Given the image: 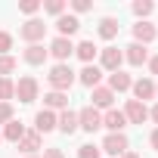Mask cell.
<instances>
[{
	"mask_svg": "<svg viewBox=\"0 0 158 158\" xmlns=\"http://www.w3.org/2000/svg\"><path fill=\"white\" fill-rule=\"evenodd\" d=\"M56 127H59L62 133H68V136H71V133L77 130V112H68V109H65V112L56 118Z\"/></svg>",
	"mask_w": 158,
	"mask_h": 158,
	"instance_id": "17",
	"label": "cell"
},
{
	"mask_svg": "<svg viewBox=\"0 0 158 158\" xmlns=\"http://www.w3.org/2000/svg\"><path fill=\"white\" fill-rule=\"evenodd\" d=\"M44 10H47L50 16H62V10H65V3H62V0H47V3H44Z\"/></svg>",
	"mask_w": 158,
	"mask_h": 158,
	"instance_id": "27",
	"label": "cell"
},
{
	"mask_svg": "<svg viewBox=\"0 0 158 158\" xmlns=\"http://www.w3.org/2000/svg\"><path fill=\"white\" fill-rule=\"evenodd\" d=\"M133 96H136V102H143V99H152L155 96V84L149 81V77H139V81H133Z\"/></svg>",
	"mask_w": 158,
	"mask_h": 158,
	"instance_id": "14",
	"label": "cell"
},
{
	"mask_svg": "<svg viewBox=\"0 0 158 158\" xmlns=\"http://www.w3.org/2000/svg\"><path fill=\"white\" fill-rule=\"evenodd\" d=\"M149 143H152V149H155V152H158V127H155V130H152V136H149Z\"/></svg>",
	"mask_w": 158,
	"mask_h": 158,
	"instance_id": "35",
	"label": "cell"
},
{
	"mask_svg": "<svg viewBox=\"0 0 158 158\" xmlns=\"http://www.w3.org/2000/svg\"><path fill=\"white\" fill-rule=\"evenodd\" d=\"M10 47H13V34L10 31H0V56H6Z\"/></svg>",
	"mask_w": 158,
	"mask_h": 158,
	"instance_id": "30",
	"label": "cell"
},
{
	"mask_svg": "<svg viewBox=\"0 0 158 158\" xmlns=\"http://www.w3.org/2000/svg\"><path fill=\"white\" fill-rule=\"evenodd\" d=\"M127 53H124V59L130 62V65H143V62H149V50L143 47V44H130V47H124Z\"/></svg>",
	"mask_w": 158,
	"mask_h": 158,
	"instance_id": "15",
	"label": "cell"
},
{
	"mask_svg": "<svg viewBox=\"0 0 158 158\" xmlns=\"http://www.w3.org/2000/svg\"><path fill=\"white\" fill-rule=\"evenodd\" d=\"M56 28H59V37H71L77 28H81V22H77V16H59Z\"/></svg>",
	"mask_w": 158,
	"mask_h": 158,
	"instance_id": "16",
	"label": "cell"
},
{
	"mask_svg": "<svg viewBox=\"0 0 158 158\" xmlns=\"http://www.w3.org/2000/svg\"><path fill=\"white\" fill-rule=\"evenodd\" d=\"M99 37H102V40H112V37H118V19L106 16V19L99 22Z\"/></svg>",
	"mask_w": 158,
	"mask_h": 158,
	"instance_id": "21",
	"label": "cell"
},
{
	"mask_svg": "<svg viewBox=\"0 0 158 158\" xmlns=\"http://www.w3.org/2000/svg\"><path fill=\"white\" fill-rule=\"evenodd\" d=\"M102 127H109L112 133H121V130L127 127V118H124V112H118V109H109V112L102 115Z\"/></svg>",
	"mask_w": 158,
	"mask_h": 158,
	"instance_id": "7",
	"label": "cell"
},
{
	"mask_svg": "<svg viewBox=\"0 0 158 158\" xmlns=\"http://www.w3.org/2000/svg\"><path fill=\"white\" fill-rule=\"evenodd\" d=\"M77 158H99V149L87 143V146H81V149H77Z\"/></svg>",
	"mask_w": 158,
	"mask_h": 158,
	"instance_id": "29",
	"label": "cell"
},
{
	"mask_svg": "<svg viewBox=\"0 0 158 158\" xmlns=\"http://www.w3.org/2000/svg\"><path fill=\"white\" fill-rule=\"evenodd\" d=\"M44 158H65V155H62V149H47Z\"/></svg>",
	"mask_w": 158,
	"mask_h": 158,
	"instance_id": "34",
	"label": "cell"
},
{
	"mask_svg": "<svg viewBox=\"0 0 158 158\" xmlns=\"http://www.w3.org/2000/svg\"><path fill=\"white\" fill-rule=\"evenodd\" d=\"M121 62H124V53H121L118 47H106V50H102V68L121 71Z\"/></svg>",
	"mask_w": 158,
	"mask_h": 158,
	"instance_id": "9",
	"label": "cell"
},
{
	"mask_svg": "<svg viewBox=\"0 0 158 158\" xmlns=\"http://www.w3.org/2000/svg\"><path fill=\"white\" fill-rule=\"evenodd\" d=\"M0 139H3V133H0Z\"/></svg>",
	"mask_w": 158,
	"mask_h": 158,
	"instance_id": "40",
	"label": "cell"
},
{
	"mask_svg": "<svg viewBox=\"0 0 158 158\" xmlns=\"http://www.w3.org/2000/svg\"><path fill=\"white\" fill-rule=\"evenodd\" d=\"M102 152H109V155H124V152H127V136H124V133H109V136L102 139Z\"/></svg>",
	"mask_w": 158,
	"mask_h": 158,
	"instance_id": "6",
	"label": "cell"
},
{
	"mask_svg": "<svg viewBox=\"0 0 158 158\" xmlns=\"http://www.w3.org/2000/svg\"><path fill=\"white\" fill-rule=\"evenodd\" d=\"M71 10H74V13H87V10H93V3H90V0H74Z\"/></svg>",
	"mask_w": 158,
	"mask_h": 158,
	"instance_id": "33",
	"label": "cell"
},
{
	"mask_svg": "<svg viewBox=\"0 0 158 158\" xmlns=\"http://www.w3.org/2000/svg\"><path fill=\"white\" fill-rule=\"evenodd\" d=\"M124 118H127L130 124H143V121L149 118V109H146V102H136V99H127V109H124Z\"/></svg>",
	"mask_w": 158,
	"mask_h": 158,
	"instance_id": "5",
	"label": "cell"
},
{
	"mask_svg": "<svg viewBox=\"0 0 158 158\" xmlns=\"http://www.w3.org/2000/svg\"><path fill=\"white\" fill-rule=\"evenodd\" d=\"M155 93H158V84H155Z\"/></svg>",
	"mask_w": 158,
	"mask_h": 158,
	"instance_id": "39",
	"label": "cell"
},
{
	"mask_svg": "<svg viewBox=\"0 0 158 158\" xmlns=\"http://www.w3.org/2000/svg\"><path fill=\"white\" fill-rule=\"evenodd\" d=\"M149 118H152V121H155V124H158V106H155V109H152V112H149Z\"/></svg>",
	"mask_w": 158,
	"mask_h": 158,
	"instance_id": "37",
	"label": "cell"
},
{
	"mask_svg": "<svg viewBox=\"0 0 158 158\" xmlns=\"http://www.w3.org/2000/svg\"><path fill=\"white\" fill-rule=\"evenodd\" d=\"M152 10H155V6L149 3V0H136V3H133V13H136V16H149Z\"/></svg>",
	"mask_w": 158,
	"mask_h": 158,
	"instance_id": "28",
	"label": "cell"
},
{
	"mask_svg": "<svg viewBox=\"0 0 158 158\" xmlns=\"http://www.w3.org/2000/svg\"><path fill=\"white\" fill-rule=\"evenodd\" d=\"M19 10L31 16V13H37V10H40V0H22V3H19Z\"/></svg>",
	"mask_w": 158,
	"mask_h": 158,
	"instance_id": "32",
	"label": "cell"
},
{
	"mask_svg": "<svg viewBox=\"0 0 158 158\" xmlns=\"http://www.w3.org/2000/svg\"><path fill=\"white\" fill-rule=\"evenodd\" d=\"M74 53L81 56L87 65H93V56H96L99 50H96V44H93V40H84V44H77V47H74Z\"/></svg>",
	"mask_w": 158,
	"mask_h": 158,
	"instance_id": "23",
	"label": "cell"
},
{
	"mask_svg": "<svg viewBox=\"0 0 158 158\" xmlns=\"http://www.w3.org/2000/svg\"><path fill=\"white\" fill-rule=\"evenodd\" d=\"M99 77H102V68H96V65H84L77 71V81L84 87H99Z\"/></svg>",
	"mask_w": 158,
	"mask_h": 158,
	"instance_id": "10",
	"label": "cell"
},
{
	"mask_svg": "<svg viewBox=\"0 0 158 158\" xmlns=\"http://www.w3.org/2000/svg\"><path fill=\"white\" fill-rule=\"evenodd\" d=\"M19 149H22V152H28V155H34V152L40 149V133H37V130L25 133V136L19 139Z\"/></svg>",
	"mask_w": 158,
	"mask_h": 158,
	"instance_id": "20",
	"label": "cell"
},
{
	"mask_svg": "<svg viewBox=\"0 0 158 158\" xmlns=\"http://www.w3.org/2000/svg\"><path fill=\"white\" fill-rule=\"evenodd\" d=\"M44 102H47L50 109H65V106H68V96H65V93H56V90H53V93H47V96H44Z\"/></svg>",
	"mask_w": 158,
	"mask_h": 158,
	"instance_id": "25",
	"label": "cell"
},
{
	"mask_svg": "<svg viewBox=\"0 0 158 158\" xmlns=\"http://www.w3.org/2000/svg\"><path fill=\"white\" fill-rule=\"evenodd\" d=\"M13 96H16V84L10 77H0V102H10Z\"/></svg>",
	"mask_w": 158,
	"mask_h": 158,
	"instance_id": "24",
	"label": "cell"
},
{
	"mask_svg": "<svg viewBox=\"0 0 158 158\" xmlns=\"http://www.w3.org/2000/svg\"><path fill=\"white\" fill-rule=\"evenodd\" d=\"M10 71H16V59L13 56H0V77H6Z\"/></svg>",
	"mask_w": 158,
	"mask_h": 158,
	"instance_id": "26",
	"label": "cell"
},
{
	"mask_svg": "<svg viewBox=\"0 0 158 158\" xmlns=\"http://www.w3.org/2000/svg\"><path fill=\"white\" fill-rule=\"evenodd\" d=\"M50 53H53V56H56L59 62H65V59H68V56L74 53V44H71L68 37H56V40L50 44Z\"/></svg>",
	"mask_w": 158,
	"mask_h": 158,
	"instance_id": "11",
	"label": "cell"
},
{
	"mask_svg": "<svg viewBox=\"0 0 158 158\" xmlns=\"http://www.w3.org/2000/svg\"><path fill=\"white\" fill-rule=\"evenodd\" d=\"M31 158H34V155H31Z\"/></svg>",
	"mask_w": 158,
	"mask_h": 158,
	"instance_id": "41",
	"label": "cell"
},
{
	"mask_svg": "<svg viewBox=\"0 0 158 158\" xmlns=\"http://www.w3.org/2000/svg\"><path fill=\"white\" fill-rule=\"evenodd\" d=\"M121 158H139V155H136V152H130V149H127V152H124V155H121Z\"/></svg>",
	"mask_w": 158,
	"mask_h": 158,
	"instance_id": "38",
	"label": "cell"
},
{
	"mask_svg": "<svg viewBox=\"0 0 158 158\" xmlns=\"http://www.w3.org/2000/svg\"><path fill=\"white\" fill-rule=\"evenodd\" d=\"M149 68H152V74H158V56H152V59H149Z\"/></svg>",
	"mask_w": 158,
	"mask_h": 158,
	"instance_id": "36",
	"label": "cell"
},
{
	"mask_svg": "<svg viewBox=\"0 0 158 158\" xmlns=\"http://www.w3.org/2000/svg\"><path fill=\"white\" fill-rule=\"evenodd\" d=\"M34 130H37V133H50V130H56V115H53L50 109L37 112V115H34Z\"/></svg>",
	"mask_w": 158,
	"mask_h": 158,
	"instance_id": "12",
	"label": "cell"
},
{
	"mask_svg": "<svg viewBox=\"0 0 158 158\" xmlns=\"http://www.w3.org/2000/svg\"><path fill=\"white\" fill-rule=\"evenodd\" d=\"M77 127H84L87 133L99 130V127H102V115H99V109H93V106H84L81 112H77Z\"/></svg>",
	"mask_w": 158,
	"mask_h": 158,
	"instance_id": "2",
	"label": "cell"
},
{
	"mask_svg": "<svg viewBox=\"0 0 158 158\" xmlns=\"http://www.w3.org/2000/svg\"><path fill=\"white\" fill-rule=\"evenodd\" d=\"M47 53H50V50H44L40 44H28V50H25L22 56H25V62H28V65H44Z\"/></svg>",
	"mask_w": 158,
	"mask_h": 158,
	"instance_id": "18",
	"label": "cell"
},
{
	"mask_svg": "<svg viewBox=\"0 0 158 158\" xmlns=\"http://www.w3.org/2000/svg\"><path fill=\"white\" fill-rule=\"evenodd\" d=\"M77 81L74 77V71L65 65V62H59V65H53L50 68V87L56 90V93H68V87Z\"/></svg>",
	"mask_w": 158,
	"mask_h": 158,
	"instance_id": "1",
	"label": "cell"
},
{
	"mask_svg": "<svg viewBox=\"0 0 158 158\" xmlns=\"http://www.w3.org/2000/svg\"><path fill=\"white\" fill-rule=\"evenodd\" d=\"M10 121H13V106L0 102V124H10Z\"/></svg>",
	"mask_w": 158,
	"mask_h": 158,
	"instance_id": "31",
	"label": "cell"
},
{
	"mask_svg": "<svg viewBox=\"0 0 158 158\" xmlns=\"http://www.w3.org/2000/svg\"><path fill=\"white\" fill-rule=\"evenodd\" d=\"M44 34H47V25H44L40 19H28V22L19 28V37H22V40H28V44L44 40Z\"/></svg>",
	"mask_w": 158,
	"mask_h": 158,
	"instance_id": "3",
	"label": "cell"
},
{
	"mask_svg": "<svg viewBox=\"0 0 158 158\" xmlns=\"http://www.w3.org/2000/svg\"><path fill=\"white\" fill-rule=\"evenodd\" d=\"M152 40H155V25H152V22H136V25H133V44H143V47H146V44H152Z\"/></svg>",
	"mask_w": 158,
	"mask_h": 158,
	"instance_id": "8",
	"label": "cell"
},
{
	"mask_svg": "<svg viewBox=\"0 0 158 158\" xmlns=\"http://www.w3.org/2000/svg\"><path fill=\"white\" fill-rule=\"evenodd\" d=\"M16 96H19V102H34V99H37V81H34L31 74L19 77V84H16Z\"/></svg>",
	"mask_w": 158,
	"mask_h": 158,
	"instance_id": "4",
	"label": "cell"
},
{
	"mask_svg": "<svg viewBox=\"0 0 158 158\" xmlns=\"http://www.w3.org/2000/svg\"><path fill=\"white\" fill-rule=\"evenodd\" d=\"M25 136V127H22V121H10V124H3V139H10V143H19Z\"/></svg>",
	"mask_w": 158,
	"mask_h": 158,
	"instance_id": "22",
	"label": "cell"
},
{
	"mask_svg": "<svg viewBox=\"0 0 158 158\" xmlns=\"http://www.w3.org/2000/svg\"><path fill=\"white\" fill-rule=\"evenodd\" d=\"M115 93L109 87H93V109H112Z\"/></svg>",
	"mask_w": 158,
	"mask_h": 158,
	"instance_id": "19",
	"label": "cell"
},
{
	"mask_svg": "<svg viewBox=\"0 0 158 158\" xmlns=\"http://www.w3.org/2000/svg\"><path fill=\"white\" fill-rule=\"evenodd\" d=\"M130 87H133L130 74H124V71H112V74H109V90H112V93H124V90H130Z\"/></svg>",
	"mask_w": 158,
	"mask_h": 158,
	"instance_id": "13",
	"label": "cell"
}]
</instances>
